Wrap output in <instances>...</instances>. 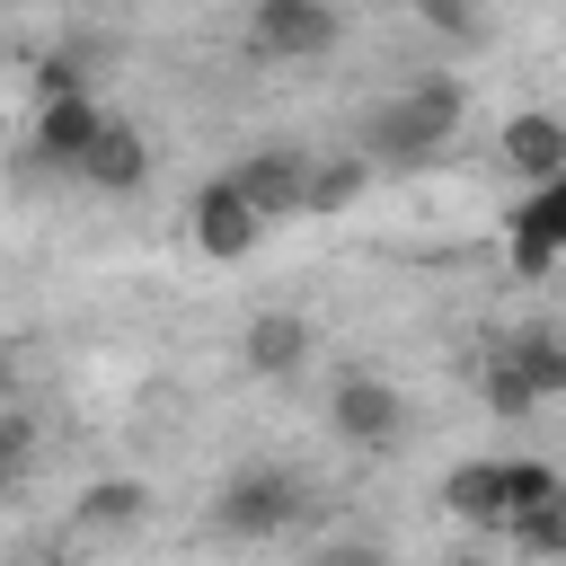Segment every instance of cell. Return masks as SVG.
<instances>
[{
  "label": "cell",
  "instance_id": "cell-1",
  "mask_svg": "<svg viewBox=\"0 0 566 566\" xmlns=\"http://www.w3.org/2000/svg\"><path fill=\"white\" fill-rule=\"evenodd\" d=\"M451 133H460V80H416L363 115L354 159L363 168H424V159H442Z\"/></svg>",
  "mask_w": 566,
  "mask_h": 566
},
{
  "label": "cell",
  "instance_id": "cell-2",
  "mask_svg": "<svg viewBox=\"0 0 566 566\" xmlns=\"http://www.w3.org/2000/svg\"><path fill=\"white\" fill-rule=\"evenodd\" d=\"M301 513H310V486H301V469H274V460L239 469V478L212 495V522H221L230 539H283Z\"/></svg>",
  "mask_w": 566,
  "mask_h": 566
},
{
  "label": "cell",
  "instance_id": "cell-3",
  "mask_svg": "<svg viewBox=\"0 0 566 566\" xmlns=\"http://www.w3.org/2000/svg\"><path fill=\"white\" fill-rule=\"evenodd\" d=\"M336 35H345V18L327 0H248V44L265 62H318V53H336Z\"/></svg>",
  "mask_w": 566,
  "mask_h": 566
},
{
  "label": "cell",
  "instance_id": "cell-4",
  "mask_svg": "<svg viewBox=\"0 0 566 566\" xmlns=\"http://www.w3.org/2000/svg\"><path fill=\"white\" fill-rule=\"evenodd\" d=\"M230 186H239V203H248L256 221H301V186H310V142H265L256 159H239V168H230Z\"/></svg>",
  "mask_w": 566,
  "mask_h": 566
},
{
  "label": "cell",
  "instance_id": "cell-5",
  "mask_svg": "<svg viewBox=\"0 0 566 566\" xmlns=\"http://www.w3.org/2000/svg\"><path fill=\"white\" fill-rule=\"evenodd\" d=\"M186 230H195V248H203L212 265H239V256L265 239V221L239 203V186H230V177H203V186H195V203H186Z\"/></svg>",
  "mask_w": 566,
  "mask_h": 566
},
{
  "label": "cell",
  "instance_id": "cell-6",
  "mask_svg": "<svg viewBox=\"0 0 566 566\" xmlns=\"http://www.w3.org/2000/svg\"><path fill=\"white\" fill-rule=\"evenodd\" d=\"M336 433L389 451V442H407V398H398L380 371H345V380H336Z\"/></svg>",
  "mask_w": 566,
  "mask_h": 566
},
{
  "label": "cell",
  "instance_id": "cell-7",
  "mask_svg": "<svg viewBox=\"0 0 566 566\" xmlns=\"http://www.w3.org/2000/svg\"><path fill=\"white\" fill-rule=\"evenodd\" d=\"M71 177L97 186V195H142V186H150V142H142V124H115V115H106Z\"/></svg>",
  "mask_w": 566,
  "mask_h": 566
},
{
  "label": "cell",
  "instance_id": "cell-8",
  "mask_svg": "<svg viewBox=\"0 0 566 566\" xmlns=\"http://www.w3.org/2000/svg\"><path fill=\"white\" fill-rule=\"evenodd\" d=\"M557 256H566V177H548V186H531L513 203V265L522 274H548Z\"/></svg>",
  "mask_w": 566,
  "mask_h": 566
},
{
  "label": "cell",
  "instance_id": "cell-9",
  "mask_svg": "<svg viewBox=\"0 0 566 566\" xmlns=\"http://www.w3.org/2000/svg\"><path fill=\"white\" fill-rule=\"evenodd\" d=\"M239 363H248L256 380H292V371L310 363V318H292V310H256L248 336H239Z\"/></svg>",
  "mask_w": 566,
  "mask_h": 566
},
{
  "label": "cell",
  "instance_id": "cell-10",
  "mask_svg": "<svg viewBox=\"0 0 566 566\" xmlns=\"http://www.w3.org/2000/svg\"><path fill=\"white\" fill-rule=\"evenodd\" d=\"M97 124H106V115H97L88 88H80V97H44V115H35V159H44V168H80V150L97 142Z\"/></svg>",
  "mask_w": 566,
  "mask_h": 566
},
{
  "label": "cell",
  "instance_id": "cell-11",
  "mask_svg": "<svg viewBox=\"0 0 566 566\" xmlns=\"http://www.w3.org/2000/svg\"><path fill=\"white\" fill-rule=\"evenodd\" d=\"M504 159H513L531 186L566 177V124H557V115H539V106H531V115H513V124H504Z\"/></svg>",
  "mask_w": 566,
  "mask_h": 566
},
{
  "label": "cell",
  "instance_id": "cell-12",
  "mask_svg": "<svg viewBox=\"0 0 566 566\" xmlns=\"http://www.w3.org/2000/svg\"><path fill=\"white\" fill-rule=\"evenodd\" d=\"M363 186H371V168H363L354 150H310V186H301V221H327V212H345V203H363Z\"/></svg>",
  "mask_w": 566,
  "mask_h": 566
},
{
  "label": "cell",
  "instance_id": "cell-13",
  "mask_svg": "<svg viewBox=\"0 0 566 566\" xmlns=\"http://www.w3.org/2000/svg\"><path fill=\"white\" fill-rule=\"evenodd\" d=\"M495 354L522 371V389H531L539 407H548V398H566V336H557V327H522V336H504Z\"/></svg>",
  "mask_w": 566,
  "mask_h": 566
},
{
  "label": "cell",
  "instance_id": "cell-14",
  "mask_svg": "<svg viewBox=\"0 0 566 566\" xmlns=\"http://www.w3.org/2000/svg\"><path fill=\"white\" fill-rule=\"evenodd\" d=\"M442 504H451V522H469V531H504V469H495V460H460V469L442 478Z\"/></svg>",
  "mask_w": 566,
  "mask_h": 566
},
{
  "label": "cell",
  "instance_id": "cell-15",
  "mask_svg": "<svg viewBox=\"0 0 566 566\" xmlns=\"http://www.w3.org/2000/svg\"><path fill=\"white\" fill-rule=\"evenodd\" d=\"M142 513H150V486H142V478H97V486L71 504L80 531H133Z\"/></svg>",
  "mask_w": 566,
  "mask_h": 566
},
{
  "label": "cell",
  "instance_id": "cell-16",
  "mask_svg": "<svg viewBox=\"0 0 566 566\" xmlns=\"http://www.w3.org/2000/svg\"><path fill=\"white\" fill-rule=\"evenodd\" d=\"M504 531H513V548H522V557H539V566H548V557H566V495H557V504L513 513Z\"/></svg>",
  "mask_w": 566,
  "mask_h": 566
},
{
  "label": "cell",
  "instance_id": "cell-17",
  "mask_svg": "<svg viewBox=\"0 0 566 566\" xmlns=\"http://www.w3.org/2000/svg\"><path fill=\"white\" fill-rule=\"evenodd\" d=\"M495 469H504V522H513V513H531V504H557V495H566L548 460H495Z\"/></svg>",
  "mask_w": 566,
  "mask_h": 566
},
{
  "label": "cell",
  "instance_id": "cell-18",
  "mask_svg": "<svg viewBox=\"0 0 566 566\" xmlns=\"http://www.w3.org/2000/svg\"><path fill=\"white\" fill-rule=\"evenodd\" d=\"M478 398H486L495 416H531V407H539V398L522 389V371H513L504 354H486V363H478Z\"/></svg>",
  "mask_w": 566,
  "mask_h": 566
},
{
  "label": "cell",
  "instance_id": "cell-19",
  "mask_svg": "<svg viewBox=\"0 0 566 566\" xmlns=\"http://www.w3.org/2000/svg\"><path fill=\"white\" fill-rule=\"evenodd\" d=\"M407 9H416L433 35H451V44H478V35H486V9H478V0H407Z\"/></svg>",
  "mask_w": 566,
  "mask_h": 566
},
{
  "label": "cell",
  "instance_id": "cell-20",
  "mask_svg": "<svg viewBox=\"0 0 566 566\" xmlns=\"http://www.w3.org/2000/svg\"><path fill=\"white\" fill-rule=\"evenodd\" d=\"M35 469V416L27 407H0V486H18Z\"/></svg>",
  "mask_w": 566,
  "mask_h": 566
},
{
  "label": "cell",
  "instance_id": "cell-21",
  "mask_svg": "<svg viewBox=\"0 0 566 566\" xmlns=\"http://www.w3.org/2000/svg\"><path fill=\"white\" fill-rule=\"evenodd\" d=\"M301 566H398L380 539H327V548H310Z\"/></svg>",
  "mask_w": 566,
  "mask_h": 566
},
{
  "label": "cell",
  "instance_id": "cell-22",
  "mask_svg": "<svg viewBox=\"0 0 566 566\" xmlns=\"http://www.w3.org/2000/svg\"><path fill=\"white\" fill-rule=\"evenodd\" d=\"M35 88H44V97H80V62H71V53H44V62H35Z\"/></svg>",
  "mask_w": 566,
  "mask_h": 566
},
{
  "label": "cell",
  "instance_id": "cell-23",
  "mask_svg": "<svg viewBox=\"0 0 566 566\" xmlns=\"http://www.w3.org/2000/svg\"><path fill=\"white\" fill-rule=\"evenodd\" d=\"M0 407H9V354H0Z\"/></svg>",
  "mask_w": 566,
  "mask_h": 566
}]
</instances>
